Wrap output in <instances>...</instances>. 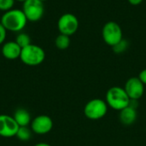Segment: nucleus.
<instances>
[{
	"label": "nucleus",
	"instance_id": "nucleus-1",
	"mask_svg": "<svg viewBox=\"0 0 146 146\" xmlns=\"http://www.w3.org/2000/svg\"><path fill=\"white\" fill-rule=\"evenodd\" d=\"M27 19L22 9H12L3 14L0 22L9 32L21 33L27 23Z\"/></svg>",
	"mask_w": 146,
	"mask_h": 146
},
{
	"label": "nucleus",
	"instance_id": "nucleus-2",
	"mask_svg": "<svg viewBox=\"0 0 146 146\" xmlns=\"http://www.w3.org/2000/svg\"><path fill=\"white\" fill-rule=\"evenodd\" d=\"M131 99L127 94L124 88L119 86H112L106 93L105 102L108 107L115 110L121 111V110L129 106Z\"/></svg>",
	"mask_w": 146,
	"mask_h": 146
},
{
	"label": "nucleus",
	"instance_id": "nucleus-3",
	"mask_svg": "<svg viewBox=\"0 0 146 146\" xmlns=\"http://www.w3.org/2000/svg\"><path fill=\"white\" fill-rule=\"evenodd\" d=\"M20 59L25 65L31 67L38 66L44 61L45 52L42 47L30 44L21 49Z\"/></svg>",
	"mask_w": 146,
	"mask_h": 146
},
{
	"label": "nucleus",
	"instance_id": "nucleus-4",
	"mask_svg": "<svg viewBox=\"0 0 146 146\" xmlns=\"http://www.w3.org/2000/svg\"><path fill=\"white\" fill-rule=\"evenodd\" d=\"M108 111L106 102L100 98H93L90 100L84 108L85 116L92 121H98L104 117Z\"/></svg>",
	"mask_w": 146,
	"mask_h": 146
},
{
	"label": "nucleus",
	"instance_id": "nucleus-5",
	"mask_svg": "<svg viewBox=\"0 0 146 146\" xmlns=\"http://www.w3.org/2000/svg\"><path fill=\"white\" fill-rule=\"evenodd\" d=\"M102 37L104 43L113 47L123 38L122 29L117 22L108 21L103 27Z\"/></svg>",
	"mask_w": 146,
	"mask_h": 146
},
{
	"label": "nucleus",
	"instance_id": "nucleus-6",
	"mask_svg": "<svg viewBox=\"0 0 146 146\" xmlns=\"http://www.w3.org/2000/svg\"><path fill=\"white\" fill-rule=\"evenodd\" d=\"M22 11L28 21H38L44 13V3L40 0H27L23 3Z\"/></svg>",
	"mask_w": 146,
	"mask_h": 146
},
{
	"label": "nucleus",
	"instance_id": "nucleus-7",
	"mask_svg": "<svg viewBox=\"0 0 146 146\" xmlns=\"http://www.w3.org/2000/svg\"><path fill=\"white\" fill-rule=\"evenodd\" d=\"M57 28L60 33L70 37L77 32L79 28V20L74 14L65 13L58 19Z\"/></svg>",
	"mask_w": 146,
	"mask_h": 146
},
{
	"label": "nucleus",
	"instance_id": "nucleus-8",
	"mask_svg": "<svg viewBox=\"0 0 146 146\" xmlns=\"http://www.w3.org/2000/svg\"><path fill=\"white\" fill-rule=\"evenodd\" d=\"M31 130L38 135H44L49 133L53 128L52 119L46 115L36 116L31 121Z\"/></svg>",
	"mask_w": 146,
	"mask_h": 146
},
{
	"label": "nucleus",
	"instance_id": "nucleus-9",
	"mask_svg": "<svg viewBox=\"0 0 146 146\" xmlns=\"http://www.w3.org/2000/svg\"><path fill=\"white\" fill-rule=\"evenodd\" d=\"M13 116L8 115H0V136L3 138L15 137L19 129Z\"/></svg>",
	"mask_w": 146,
	"mask_h": 146
},
{
	"label": "nucleus",
	"instance_id": "nucleus-10",
	"mask_svg": "<svg viewBox=\"0 0 146 146\" xmlns=\"http://www.w3.org/2000/svg\"><path fill=\"white\" fill-rule=\"evenodd\" d=\"M124 90L131 100H139L144 95L145 85L139 77H131L127 80Z\"/></svg>",
	"mask_w": 146,
	"mask_h": 146
},
{
	"label": "nucleus",
	"instance_id": "nucleus-11",
	"mask_svg": "<svg viewBox=\"0 0 146 146\" xmlns=\"http://www.w3.org/2000/svg\"><path fill=\"white\" fill-rule=\"evenodd\" d=\"M2 55L8 60H15L20 58L21 48L15 41H7L3 44Z\"/></svg>",
	"mask_w": 146,
	"mask_h": 146
},
{
	"label": "nucleus",
	"instance_id": "nucleus-12",
	"mask_svg": "<svg viewBox=\"0 0 146 146\" xmlns=\"http://www.w3.org/2000/svg\"><path fill=\"white\" fill-rule=\"evenodd\" d=\"M137 110L135 108L127 106V108L121 110L119 114V119L121 124L124 126H131L137 120Z\"/></svg>",
	"mask_w": 146,
	"mask_h": 146
},
{
	"label": "nucleus",
	"instance_id": "nucleus-13",
	"mask_svg": "<svg viewBox=\"0 0 146 146\" xmlns=\"http://www.w3.org/2000/svg\"><path fill=\"white\" fill-rule=\"evenodd\" d=\"M13 117L19 127H27L29 124H31L32 121L31 115L29 112L27 110L21 108L15 110Z\"/></svg>",
	"mask_w": 146,
	"mask_h": 146
},
{
	"label": "nucleus",
	"instance_id": "nucleus-14",
	"mask_svg": "<svg viewBox=\"0 0 146 146\" xmlns=\"http://www.w3.org/2000/svg\"><path fill=\"white\" fill-rule=\"evenodd\" d=\"M70 37L65 34H62L60 33L55 40V44L56 46L57 49L59 50H66L69 47L70 45Z\"/></svg>",
	"mask_w": 146,
	"mask_h": 146
},
{
	"label": "nucleus",
	"instance_id": "nucleus-15",
	"mask_svg": "<svg viewBox=\"0 0 146 146\" xmlns=\"http://www.w3.org/2000/svg\"><path fill=\"white\" fill-rule=\"evenodd\" d=\"M32 132L27 127H20L15 137L21 141H28L32 137Z\"/></svg>",
	"mask_w": 146,
	"mask_h": 146
},
{
	"label": "nucleus",
	"instance_id": "nucleus-16",
	"mask_svg": "<svg viewBox=\"0 0 146 146\" xmlns=\"http://www.w3.org/2000/svg\"><path fill=\"white\" fill-rule=\"evenodd\" d=\"M15 41L22 49V48H24V47H26L31 44V38L27 33L21 32V33H18V34L16 35Z\"/></svg>",
	"mask_w": 146,
	"mask_h": 146
},
{
	"label": "nucleus",
	"instance_id": "nucleus-17",
	"mask_svg": "<svg viewBox=\"0 0 146 146\" xmlns=\"http://www.w3.org/2000/svg\"><path fill=\"white\" fill-rule=\"evenodd\" d=\"M129 47V43L127 39L122 38L119 43H117L115 45H114L112 47L113 51L116 54H121L124 51H126L127 50V48Z\"/></svg>",
	"mask_w": 146,
	"mask_h": 146
},
{
	"label": "nucleus",
	"instance_id": "nucleus-18",
	"mask_svg": "<svg viewBox=\"0 0 146 146\" xmlns=\"http://www.w3.org/2000/svg\"><path fill=\"white\" fill-rule=\"evenodd\" d=\"M15 0H0V10L6 12L14 9Z\"/></svg>",
	"mask_w": 146,
	"mask_h": 146
},
{
	"label": "nucleus",
	"instance_id": "nucleus-19",
	"mask_svg": "<svg viewBox=\"0 0 146 146\" xmlns=\"http://www.w3.org/2000/svg\"><path fill=\"white\" fill-rule=\"evenodd\" d=\"M7 30L4 28V27L0 22V44H3L5 42L6 37H7Z\"/></svg>",
	"mask_w": 146,
	"mask_h": 146
},
{
	"label": "nucleus",
	"instance_id": "nucleus-20",
	"mask_svg": "<svg viewBox=\"0 0 146 146\" xmlns=\"http://www.w3.org/2000/svg\"><path fill=\"white\" fill-rule=\"evenodd\" d=\"M139 80L142 81V83L145 86L146 85V68L143 69V70L139 73Z\"/></svg>",
	"mask_w": 146,
	"mask_h": 146
},
{
	"label": "nucleus",
	"instance_id": "nucleus-21",
	"mask_svg": "<svg viewBox=\"0 0 146 146\" xmlns=\"http://www.w3.org/2000/svg\"><path fill=\"white\" fill-rule=\"evenodd\" d=\"M128 2H129L130 4H132L133 6H136V5L140 4L143 2V0H128Z\"/></svg>",
	"mask_w": 146,
	"mask_h": 146
},
{
	"label": "nucleus",
	"instance_id": "nucleus-22",
	"mask_svg": "<svg viewBox=\"0 0 146 146\" xmlns=\"http://www.w3.org/2000/svg\"><path fill=\"white\" fill-rule=\"evenodd\" d=\"M34 146H51L50 145H49V144H47V143H38V144H36Z\"/></svg>",
	"mask_w": 146,
	"mask_h": 146
},
{
	"label": "nucleus",
	"instance_id": "nucleus-23",
	"mask_svg": "<svg viewBox=\"0 0 146 146\" xmlns=\"http://www.w3.org/2000/svg\"><path fill=\"white\" fill-rule=\"evenodd\" d=\"M15 2H19V3H24L25 1H27V0H15Z\"/></svg>",
	"mask_w": 146,
	"mask_h": 146
},
{
	"label": "nucleus",
	"instance_id": "nucleus-24",
	"mask_svg": "<svg viewBox=\"0 0 146 146\" xmlns=\"http://www.w3.org/2000/svg\"><path fill=\"white\" fill-rule=\"evenodd\" d=\"M40 1H41V2H43V3H44V2H45V1H48V0H40Z\"/></svg>",
	"mask_w": 146,
	"mask_h": 146
}]
</instances>
